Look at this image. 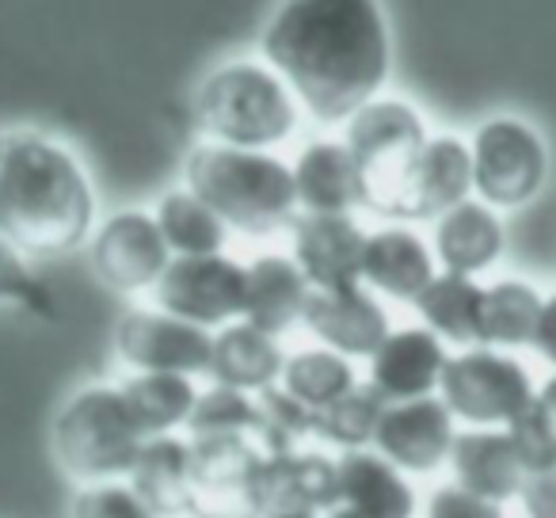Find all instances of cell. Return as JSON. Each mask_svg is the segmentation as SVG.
I'll use <instances>...</instances> for the list:
<instances>
[{
  "label": "cell",
  "instance_id": "cell-1",
  "mask_svg": "<svg viewBox=\"0 0 556 518\" xmlns=\"http://www.w3.org/2000/svg\"><path fill=\"white\" fill-rule=\"evenodd\" d=\"M260 47L305 115L325 126L348 123L381 96L393 65L381 0H282L263 24Z\"/></svg>",
  "mask_w": 556,
  "mask_h": 518
},
{
  "label": "cell",
  "instance_id": "cell-2",
  "mask_svg": "<svg viewBox=\"0 0 556 518\" xmlns=\"http://www.w3.org/2000/svg\"><path fill=\"white\" fill-rule=\"evenodd\" d=\"M96 232V187L70 146L35 130L0 138V237L24 264L77 252Z\"/></svg>",
  "mask_w": 556,
  "mask_h": 518
},
{
  "label": "cell",
  "instance_id": "cell-3",
  "mask_svg": "<svg viewBox=\"0 0 556 518\" xmlns=\"http://www.w3.org/2000/svg\"><path fill=\"white\" fill-rule=\"evenodd\" d=\"M184 187L244 237H270L298 217L294 168L270 149L199 141L184 161Z\"/></svg>",
  "mask_w": 556,
  "mask_h": 518
},
{
  "label": "cell",
  "instance_id": "cell-4",
  "mask_svg": "<svg viewBox=\"0 0 556 518\" xmlns=\"http://www.w3.org/2000/svg\"><path fill=\"white\" fill-rule=\"evenodd\" d=\"M194 123L206 141L237 149H275L294 138L302 103L267 62H225L194 92Z\"/></svg>",
  "mask_w": 556,
  "mask_h": 518
},
{
  "label": "cell",
  "instance_id": "cell-5",
  "mask_svg": "<svg viewBox=\"0 0 556 518\" xmlns=\"http://www.w3.org/2000/svg\"><path fill=\"white\" fill-rule=\"evenodd\" d=\"M54 462L77 484L126 480L146 446V431L134 419L118 386H85L65 396L50 427Z\"/></svg>",
  "mask_w": 556,
  "mask_h": 518
},
{
  "label": "cell",
  "instance_id": "cell-6",
  "mask_svg": "<svg viewBox=\"0 0 556 518\" xmlns=\"http://www.w3.org/2000/svg\"><path fill=\"white\" fill-rule=\"evenodd\" d=\"M427 123L401 96H374L343 123V146L363 176V210L396 222L408 176L427 146Z\"/></svg>",
  "mask_w": 556,
  "mask_h": 518
},
{
  "label": "cell",
  "instance_id": "cell-7",
  "mask_svg": "<svg viewBox=\"0 0 556 518\" xmlns=\"http://www.w3.org/2000/svg\"><path fill=\"white\" fill-rule=\"evenodd\" d=\"M472 194L488 206L522 210L548 184V146L533 123L492 115L472 130Z\"/></svg>",
  "mask_w": 556,
  "mask_h": 518
},
{
  "label": "cell",
  "instance_id": "cell-8",
  "mask_svg": "<svg viewBox=\"0 0 556 518\" xmlns=\"http://www.w3.org/2000/svg\"><path fill=\"white\" fill-rule=\"evenodd\" d=\"M439 396L465 427H507L538 401V386L510 351L477 343L446 358Z\"/></svg>",
  "mask_w": 556,
  "mask_h": 518
},
{
  "label": "cell",
  "instance_id": "cell-9",
  "mask_svg": "<svg viewBox=\"0 0 556 518\" xmlns=\"http://www.w3.org/2000/svg\"><path fill=\"white\" fill-rule=\"evenodd\" d=\"M263 454L248 434L191 439V518H260Z\"/></svg>",
  "mask_w": 556,
  "mask_h": 518
},
{
  "label": "cell",
  "instance_id": "cell-10",
  "mask_svg": "<svg viewBox=\"0 0 556 518\" xmlns=\"http://www.w3.org/2000/svg\"><path fill=\"white\" fill-rule=\"evenodd\" d=\"M248 264L232 260L229 252L210 255H172L161 282L153 287V302L172 317L217 332L244 317Z\"/></svg>",
  "mask_w": 556,
  "mask_h": 518
},
{
  "label": "cell",
  "instance_id": "cell-11",
  "mask_svg": "<svg viewBox=\"0 0 556 518\" xmlns=\"http://www.w3.org/2000/svg\"><path fill=\"white\" fill-rule=\"evenodd\" d=\"M88 255H92V271L115 294H146L172 264V248L153 210L138 206L103 217L88 240Z\"/></svg>",
  "mask_w": 556,
  "mask_h": 518
},
{
  "label": "cell",
  "instance_id": "cell-12",
  "mask_svg": "<svg viewBox=\"0 0 556 518\" xmlns=\"http://www.w3.org/2000/svg\"><path fill=\"white\" fill-rule=\"evenodd\" d=\"M214 332L172 317L161 305L126 309L115 325V355L134 374H187L199 378L210 370Z\"/></svg>",
  "mask_w": 556,
  "mask_h": 518
},
{
  "label": "cell",
  "instance_id": "cell-13",
  "mask_svg": "<svg viewBox=\"0 0 556 518\" xmlns=\"http://www.w3.org/2000/svg\"><path fill=\"white\" fill-rule=\"evenodd\" d=\"M457 439V419L439 393L416 401H389L378 419L370 446L408 477L439 472L450 462Z\"/></svg>",
  "mask_w": 556,
  "mask_h": 518
},
{
  "label": "cell",
  "instance_id": "cell-14",
  "mask_svg": "<svg viewBox=\"0 0 556 518\" xmlns=\"http://www.w3.org/2000/svg\"><path fill=\"white\" fill-rule=\"evenodd\" d=\"M302 328H309L320 348H332L348 358H370L393 332V320L366 282H351V287L313 290Z\"/></svg>",
  "mask_w": 556,
  "mask_h": 518
},
{
  "label": "cell",
  "instance_id": "cell-15",
  "mask_svg": "<svg viewBox=\"0 0 556 518\" xmlns=\"http://www.w3.org/2000/svg\"><path fill=\"white\" fill-rule=\"evenodd\" d=\"M336 454L313 446L270 454L260 477V518H325L336 503Z\"/></svg>",
  "mask_w": 556,
  "mask_h": 518
},
{
  "label": "cell",
  "instance_id": "cell-16",
  "mask_svg": "<svg viewBox=\"0 0 556 518\" xmlns=\"http://www.w3.org/2000/svg\"><path fill=\"white\" fill-rule=\"evenodd\" d=\"M366 232L355 214H298L290 225V255L313 290L363 282Z\"/></svg>",
  "mask_w": 556,
  "mask_h": 518
},
{
  "label": "cell",
  "instance_id": "cell-17",
  "mask_svg": "<svg viewBox=\"0 0 556 518\" xmlns=\"http://www.w3.org/2000/svg\"><path fill=\"white\" fill-rule=\"evenodd\" d=\"M336 469L340 484L325 518H416L419 495L408 472L386 462L374 446L336 454Z\"/></svg>",
  "mask_w": 556,
  "mask_h": 518
},
{
  "label": "cell",
  "instance_id": "cell-18",
  "mask_svg": "<svg viewBox=\"0 0 556 518\" xmlns=\"http://www.w3.org/2000/svg\"><path fill=\"white\" fill-rule=\"evenodd\" d=\"M472 199V149L457 134H431L408 176L396 222H434Z\"/></svg>",
  "mask_w": 556,
  "mask_h": 518
},
{
  "label": "cell",
  "instance_id": "cell-19",
  "mask_svg": "<svg viewBox=\"0 0 556 518\" xmlns=\"http://www.w3.org/2000/svg\"><path fill=\"white\" fill-rule=\"evenodd\" d=\"M439 275L431 240H424L408 222H389L366 232L363 248V282L378 298L416 302L427 282Z\"/></svg>",
  "mask_w": 556,
  "mask_h": 518
},
{
  "label": "cell",
  "instance_id": "cell-20",
  "mask_svg": "<svg viewBox=\"0 0 556 518\" xmlns=\"http://www.w3.org/2000/svg\"><path fill=\"white\" fill-rule=\"evenodd\" d=\"M446 358V340H439L427 325L393 328L386 336V343L366 358L370 363V378L366 381L386 401H416V396L439 393Z\"/></svg>",
  "mask_w": 556,
  "mask_h": 518
},
{
  "label": "cell",
  "instance_id": "cell-21",
  "mask_svg": "<svg viewBox=\"0 0 556 518\" xmlns=\"http://www.w3.org/2000/svg\"><path fill=\"white\" fill-rule=\"evenodd\" d=\"M431 248L434 260H439V271L477 279L488 267L500 264L503 248H507V225H503L495 206L480 199H465L442 217H434Z\"/></svg>",
  "mask_w": 556,
  "mask_h": 518
},
{
  "label": "cell",
  "instance_id": "cell-22",
  "mask_svg": "<svg viewBox=\"0 0 556 518\" xmlns=\"http://www.w3.org/2000/svg\"><path fill=\"white\" fill-rule=\"evenodd\" d=\"M446 465L457 484L492 503L518 500L526 480H530L526 465L518 462L507 427H465V431H457Z\"/></svg>",
  "mask_w": 556,
  "mask_h": 518
},
{
  "label": "cell",
  "instance_id": "cell-23",
  "mask_svg": "<svg viewBox=\"0 0 556 518\" xmlns=\"http://www.w3.org/2000/svg\"><path fill=\"white\" fill-rule=\"evenodd\" d=\"M294 191L298 214H355L363 210V176L343 138H313L298 153Z\"/></svg>",
  "mask_w": 556,
  "mask_h": 518
},
{
  "label": "cell",
  "instance_id": "cell-24",
  "mask_svg": "<svg viewBox=\"0 0 556 518\" xmlns=\"http://www.w3.org/2000/svg\"><path fill=\"white\" fill-rule=\"evenodd\" d=\"M309 279L294 264L290 252H263L248 264V294H244V320L270 336H287L302 325L305 305H309Z\"/></svg>",
  "mask_w": 556,
  "mask_h": 518
},
{
  "label": "cell",
  "instance_id": "cell-25",
  "mask_svg": "<svg viewBox=\"0 0 556 518\" xmlns=\"http://www.w3.org/2000/svg\"><path fill=\"white\" fill-rule=\"evenodd\" d=\"M287 366V351L278 343V336L263 332V328L248 325L244 317L232 325L217 328L214 348H210V370L206 378L214 386H229L240 393H263V389L278 386Z\"/></svg>",
  "mask_w": 556,
  "mask_h": 518
},
{
  "label": "cell",
  "instance_id": "cell-26",
  "mask_svg": "<svg viewBox=\"0 0 556 518\" xmlns=\"http://www.w3.org/2000/svg\"><path fill=\"white\" fill-rule=\"evenodd\" d=\"M138 495L161 518L187 515V492H191V434H153L141 446L130 469Z\"/></svg>",
  "mask_w": 556,
  "mask_h": 518
},
{
  "label": "cell",
  "instance_id": "cell-27",
  "mask_svg": "<svg viewBox=\"0 0 556 518\" xmlns=\"http://www.w3.org/2000/svg\"><path fill=\"white\" fill-rule=\"evenodd\" d=\"M416 313L439 340L454 348H477L480 343V305H484V287L472 275L439 271L416 298Z\"/></svg>",
  "mask_w": 556,
  "mask_h": 518
},
{
  "label": "cell",
  "instance_id": "cell-28",
  "mask_svg": "<svg viewBox=\"0 0 556 518\" xmlns=\"http://www.w3.org/2000/svg\"><path fill=\"white\" fill-rule=\"evenodd\" d=\"M118 389H123L146 439H153V434H184L202 393L187 374H130Z\"/></svg>",
  "mask_w": 556,
  "mask_h": 518
},
{
  "label": "cell",
  "instance_id": "cell-29",
  "mask_svg": "<svg viewBox=\"0 0 556 518\" xmlns=\"http://www.w3.org/2000/svg\"><path fill=\"white\" fill-rule=\"evenodd\" d=\"M545 294L526 279H500L484 287V305H480V343L484 348L515 351L530 348L538 332V317Z\"/></svg>",
  "mask_w": 556,
  "mask_h": 518
},
{
  "label": "cell",
  "instance_id": "cell-30",
  "mask_svg": "<svg viewBox=\"0 0 556 518\" xmlns=\"http://www.w3.org/2000/svg\"><path fill=\"white\" fill-rule=\"evenodd\" d=\"M153 217L161 225L164 240H168L172 255H210L225 252L229 244V225L191 191V187H176V191L161 194L153 206Z\"/></svg>",
  "mask_w": 556,
  "mask_h": 518
},
{
  "label": "cell",
  "instance_id": "cell-31",
  "mask_svg": "<svg viewBox=\"0 0 556 518\" xmlns=\"http://www.w3.org/2000/svg\"><path fill=\"white\" fill-rule=\"evenodd\" d=\"M278 386L287 389L290 396H298L309 412H320L358 386V370L355 358L317 343V348H302L294 355H287Z\"/></svg>",
  "mask_w": 556,
  "mask_h": 518
},
{
  "label": "cell",
  "instance_id": "cell-32",
  "mask_svg": "<svg viewBox=\"0 0 556 518\" xmlns=\"http://www.w3.org/2000/svg\"><path fill=\"white\" fill-rule=\"evenodd\" d=\"M386 396L370 386V381H358L351 393H343L340 401H332L328 408H320L313 416V442L320 446H332L336 454L343 450H366L378 431V419L386 412Z\"/></svg>",
  "mask_w": 556,
  "mask_h": 518
},
{
  "label": "cell",
  "instance_id": "cell-33",
  "mask_svg": "<svg viewBox=\"0 0 556 518\" xmlns=\"http://www.w3.org/2000/svg\"><path fill=\"white\" fill-rule=\"evenodd\" d=\"M313 416L317 412L305 408L298 396H290L282 386H270L255 393V427L248 439L263 450V454H290L313 442Z\"/></svg>",
  "mask_w": 556,
  "mask_h": 518
},
{
  "label": "cell",
  "instance_id": "cell-34",
  "mask_svg": "<svg viewBox=\"0 0 556 518\" xmlns=\"http://www.w3.org/2000/svg\"><path fill=\"white\" fill-rule=\"evenodd\" d=\"M252 427H255V396L210 381V389L199 393L187 434L191 439H217V434H252Z\"/></svg>",
  "mask_w": 556,
  "mask_h": 518
},
{
  "label": "cell",
  "instance_id": "cell-35",
  "mask_svg": "<svg viewBox=\"0 0 556 518\" xmlns=\"http://www.w3.org/2000/svg\"><path fill=\"white\" fill-rule=\"evenodd\" d=\"M507 434L518 450V462L526 465L530 477L556 472V416L548 412V404L541 396L510 419Z\"/></svg>",
  "mask_w": 556,
  "mask_h": 518
},
{
  "label": "cell",
  "instance_id": "cell-36",
  "mask_svg": "<svg viewBox=\"0 0 556 518\" xmlns=\"http://www.w3.org/2000/svg\"><path fill=\"white\" fill-rule=\"evenodd\" d=\"M65 518H161L130 480H96V484H80L70 500V515Z\"/></svg>",
  "mask_w": 556,
  "mask_h": 518
},
{
  "label": "cell",
  "instance_id": "cell-37",
  "mask_svg": "<svg viewBox=\"0 0 556 518\" xmlns=\"http://www.w3.org/2000/svg\"><path fill=\"white\" fill-rule=\"evenodd\" d=\"M424 518H507L503 515V503H492L484 495L469 492L454 480V484H442L427 495Z\"/></svg>",
  "mask_w": 556,
  "mask_h": 518
},
{
  "label": "cell",
  "instance_id": "cell-38",
  "mask_svg": "<svg viewBox=\"0 0 556 518\" xmlns=\"http://www.w3.org/2000/svg\"><path fill=\"white\" fill-rule=\"evenodd\" d=\"M39 298L42 294H39V287H35L31 271H27V264L4 244V237H0V302L31 305V302H39Z\"/></svg>",
  "mask_w": 556,
  "mask_h": 518
},
{
  "label": "cell",
  "instance_id": "cell-39",
  "mask_svg": "<svg viewBox=\"0 0 556 518\" xmlns=\"http://www.w3.org/2000/svg\"><path fill=\"white\" fill-rule=\"evenodd\" d=\"M518 500L526 507V518H556V472L530 477Z\"/></svg>",
  "mask_w": 556,
  "mask_h": 518
},
{
  "label": "cell",
  "instance_id": "cell-40",
  "mask_svg": "<svg viewBox=\"0 0 556 518\" xmlns=\"http://www.w3.org/2000/svg\"><path fill=\"white\" fill-rule=\"evenodd\" d=\"M533 351H538L545 363L556 366V290L545 294V305H541V317H538V332H533Z\"/></svg>",
  "mask_w": 556,
  "mask_h": 518
},
{
  "label": "cell",
  "instance_id": "cell-41",
  "mask_svg": "<svg viewBox=\"0 0 556 518\" xmlns=\"http://www.w3.org/2000/svg\"><path fill=\"white\" fill-rule=\"evenodd\" d=\"M538 396H541V401L548 404V412H553V416H556V370L548 374V381H545V386L538 389Z\"/></svg>",
  "mask_w": 556,
  "mask_h": 518
}]
</instances>
